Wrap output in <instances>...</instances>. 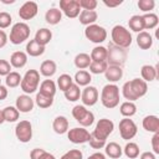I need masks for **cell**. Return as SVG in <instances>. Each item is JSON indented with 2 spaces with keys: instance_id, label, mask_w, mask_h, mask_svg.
I'll use <instances>...</instances> for the list:
<instances>
[{
  "instance_id": "obj_1",
  "label": "cell",
  "mask_w": 159,
  "mask_h": 159,
  "mask_svg": "<svg viewBox=\"0 0 159 159\" xmlns=\"http://www.w3.org/2000/svg\"><path fill=\"white\" fill-rule=\"evenodd\" d=\"M147 92L148 84L142 78H133L130 81H127L122 87V94L129 102H134L142 98L143 96H145Z\"/></svg>"
},
{
  "instance_id": "obj_2",
  "label": "cell",
  "mask_w": 159,
  "mask_h": 159,
  "mask_svg": "<svg viewBox=\"0 0 159 159\" xmlns=\"http://www.w3.org/2000/svg\"><path fill=\"white\" fill-rule=\"evenodd\" d=\"M101 102L102 104L108 108H116L119 104V88L114 83H108L102 88L101 92Z\"/></svg>"
},
{
  "instance_id": "obj_3",
  "label": "cell",
  "mask_w": 159,
  "mask_h": 159,
  "mask_svg": "<svg viewBox=\"0 0 159 159\" xmlns=\"http://www.w3.org/2000/svg\"><path fill=\"white\" fill-rule=\"evenodd\" d=\"M111 36H112V43L118 47L128 48L132 45V35H130L129 30L122 25L113 26Z\"/></svg>"
},
{
  "instance_id": "obj_4",
  "label": "cell",
  "mask_w": 159,
  "mask_h": 159,
  "mask_svg": "<svg viewBox=\"0 0 159 159\" xmlns=\"http://www.w3.org/2000/svg\"><path fill=\"white\" fill-rule=\"evenodd\" d=\"M127 56H128V53H127L125 48L118 47L113 43L108 45V48H107V63H108V66L122 67L127 60Z\"/></svg>"
},
{
  "instance_id": "obj_5",
  "label": "cell",
  "mask_w": 159,
  "mask_h": 159,
  "mask_svg": "<svg viewBox=\"0 0 159 159\" xmlns=\"http://www.w3.org/2000/svg\"><path fill=\"white\" fill-rule=\"evenodd\" d=\"M39 83H40V72L36 70H29L24 75L20 87L25 92V94L30 96L31 93L36 92V89L39 88Z\"/></svg>"
},
{
  "instance_id": "obj_6",
  "label": "cell",
  "mask_w": 159,
  "mask_h": 159,
  "mask_svg": "<svg viewBox=\"0 0 159 159\" xmlns=\"http://www.w3.org/2000/svg\"><path fill=\"white\" fill-rule=\"evenodd\" d=\"M30 36V27L25 22H16L12 25L10 31V42L14 45H20L26 41Z\"/></svg>"
},
{
  "instance_id": "obj_7",
  "label": "cell",
  "mask_w": 159,
  "mask_h": 159,
  "mask_svg": "<svg viewBox=\"0 0 159 159\" xmlns=\"http://www.w3.org/2000/svg\"><path fill=\"white\" fill-rule=\"evenodd\" d=\"M84 36L87 40H89L93 43H102L107 39V31L104 27L92 24L86 26L84 29Z\"/></svg>"
},
{
  "instance_id": "obj_8",
  "label": "cell",
  "mask_w": 159,
  "mask_h": 159,
  "mask_svg": "<svg viewBox=\"0 0 159 159\" xmlns=\"http://www.w3.org/2000/svg\"><path fill=\"white\" fill-rule=\"evenodd\" d=\"M138 132L137 124L133 122V119L130 118H123L119 122V134L122 137V139L124 140H129L132 138L135 137Z\"/></svg>"
},
{
  "instance_id": "obj_9",
  "label": "cell",
  "mask_w": 159,
  "mask_h": 159,
  "mask_svg": "<svg viewBox=\"0 0 159 159\" xmlns=\"http://www.w3.org/2000/svg\"><path fill=\"white\" fill-rule=\"evenodd\" d=\"M15 135L19 142L27 143L32 138V125L29 120H20L15 127Z\"/></svg>"
},
{
  "instance_id": "obj_10",
  "label": "cell",
  "mask_w": 159,
  "mask_h": 159,
  "mask_svg": "<svg viewBox=\"0 0 159 159\" xmlns=\"http://www.w3.org/2000/svg\"><path fill=\"white\" fill-rule=\"evenodd\" d=\"M113 129H114V123L111 119H108V118H102V119H99L97 122L96 128H94V130L92 133L96 137L107 140L108 135L113 132Z\"/></svg>"
},
{
  "instance_id": "obj_11",
  "label": "cell",
  "mask_w": 159,
  "mask_h": 159,
  "mask_svg": "<svg viewBox=\"0 0 159 159\" xmlns=\"http://www.w3.org/2000/svg\"><path fill=\"white\" fill-rule=\"evenodd\" d=\"M67 138L73 144H83L89 140V132L83 127H76L67 130Z\"/></svg>"
},
{
  "instance_id": "obj_12",
  "label": "cell",
  "mask_w": 159,
  "mask_h": 159,
  "mask_svg": "<svg viewBox=\"0 0 159 159\" xmlns=\"http://www.w3.org/2000/svg\"><path fill=\"white\" fill-rule=\"evenodd\" d=\"M60 9H61V12H63L68 19H75L81 12L78 0H61Z\"/></svg>"
},
{
  "instance_id": "obj_13",
  "label": "cell",
  "mask_w": 159,
  "mask_h": 159,
  "mask_svg": "<svg viewBox=\"0 0 159 159\" xmlns=\"http://www.w3.org/2000/svg\"><path fill=\"white\" fill-rule=\"evenodd\" d=\"M98 89L94 86H86L81 92V101L83 106H94L98 101Z\"/></svg>"
},
{
  "instance_id": "obj_14",
  "label": "cell",
  "mask_w": 159,
  "mask_h": 159,
  "mask_svg": "<svg viewBox=\"0 0 159 159\" xmlns=\"http://www.w3.org/2000/svg\"><path fill=\"white\" fill-rule=\"evenodd\" d=\"M39 6L35 1H26L21 5L19 10V16L22 20H31L37 15Z\"/></svg>"
},
{
  "instance_id": "obj_15",
  "label": "cell",
  "mask_w": 159,
  "mask_h": 159,
  "mask_svg": "<svg viewBox=\"0 0 159 159\" xmlns=\"http://www.w3.org/2000/svg\"><path fill=\"white\" fill-rule=\"evenodd\" d=\"M34 106H35V102L34 99L29 96V94H21L16 98V109L21 113H29L34 109Z\"/></svg>"
},
{
  "instance_id": "obj_16",
  "label": "cell",
  "mask_w": 159,
  "mask_h": 159,
  "mask_svg": "<svg viewBox=\"0 0 159 159\" xmlns=\"http://www.w3.org/2000/svg\"><path fill=\"white\" fill-rule=\"evenodd\" d=\"M140 75L144 82H152L158 77V66L144 65L140 68Z\"/></svg>"
},
{
  "instance_id": "obj_17",
  "label": "cell",
  "mask_w": 159,
  "mask_h": 159,
  "mask_svg": "<svg viewBox=\"0 0 159 159\" xmlns=\"http://www.w3.org/2000/svg\"><path fill=\"white\" fill-rule=\"evenodd\" d=\"M142 125L147 132L157 133V132H159V118L157 116H153V114L147 116L143 118Z\"/></svg>"
},
{
  "instance_id": "obj_18",
  "label": "cell",
  "mask_w": 159,
  "mask_h": 159,
  "mask_svg": "<svg viewBox=\"0 0 159 159\" xmlns=\"http://www.w3.org/2000/svg\"><path fill=\"white\" fill-rule=\"evenodd\" d=\"M52 129L57 134H65L68 130V119L65 116H57L52 122Z\"/></svg>"
},
{
  "instance_id": "obj_19",
  "label": "cell",
  "mask_w": 159,
  "mask_h": 159,
  "mask_svg": "<svg viewBox=\"0 0 159 159\" xmlns=\"http://www.w3.org/2000/svg\"><path fill=\"white\" fill-rule=\"evenodd\" d=\"M27 63V55L24 51H15L10 57V65L15 68H22Z\"/></svg>"
},
{
  "instance_id": "obj_20",
  "label": "cell",
  "mask_w": 159,
  "mask_h": 159,
  "mask_svg": "<svg viewBox=\"0 0 159 159\" xmlns=\"http://www.w3.org/2000/svg\"><path fill=\"white\" fill-rule=\"evenodd\" d=\"M104 152H106V155L112 158V159H119L123 154L122 147L116 142H109L108 144H106L104 145Z\"/></svg>"
},
{
  "instance_id": "obj_21",
  "label": "cell",
  "mask_w": 159,
  "mask_h": 159,
  "mask_svg": "<svg viewBox=\"0 0 159 159\" xmlns=\"http://www.w3.org/2000/svg\"><path fill=\"white\" fill-rule=\"evenodd\" d=\"M137 45L142 50H149L153 46V37L148 31H142L137 36Z\"/></svg>"
},
{
  "instance_id": "obj_22",
  "label": "cell",
  "mask_w": 159,
  "mask_h": 159,
  "mask_svg": "<svg viewBox=\"0 0 159 159\" xmlns=\"http://www.w3.org/2000/svg\"><path fill=\"white\" fill-rule=\"evenodd\" d=\"M104 76H106V80L114 83L123 77V70L122 67H118V66H108L104 72Z\"/></svg>"
},
{
  "instance_id": "obj_23",
  "label": "cell",
  "mask_w": 159,
  "mask_h": 159,
  "mask_svg": "<svg viewBox=\"0 0 159 159\" xmlns=\"http://www.w3.org/2000/svg\"><path fill=\"white\" fill-rule=\"evenodd\" d=\"M45 52V46H41L40 43H37L34 40H30L26 43V55L31 56V57H39Z\"/></svg>"
},
{
  "instance_id": "obj_24",
  "label": "cell",
  "mask_w": 159,
  "mask_h": 159,
  "mask_svg": "<svg viewBox=\"0 0 159 159\" xmlns=\"http://www.w3.org/2000/svg\"><path fill=\"white\" fill-rule=\"evenodd\" d=\"M78 17H80V22H81L82 25L88 26V25H92V24H94V22L97 21L98 14H97L94 10H93V11H89V10H81Z\"/></svg>"
},
{
  "instance_id": "obj_25",
  "label": "cell",
  "mask_w": 159,
  "mask_h": 159,
  "mask_svg": "<svg viewBox=\"0 0 159 159\" xmlns=\"http://www.w3.org/2000/svg\"><path fill=\"white\" fill-rule=\"evenodd\" d=\"M52 39V32L51 30L46 29V27H42V29H39L35 34V41L37 43H40L41 46H46Z\"/></svg>"
},
{
  "instance_id": "obj_26",
  "label": "cell",
  "mask_w": 159,
  "mask_h": 159,
  "mask_svg": "<svg viewBox=\"0 0 159 159\" xmlns=\"http://www.w3.org/2000/svg\"><path fill=\"white\" fill-rule=\"evenodd\" d=\"M57 71V65L52 60H46L40 66V73L45 77H52Z\"/></svg>"
},
{
  "instance_id": "obj_27",
  "label": "cell",
  "mask_w": 159,
  "mask_h": 159,
  "mask_svg": "<svg viewBox=\"0 0 159 159\" xmlns=\"http://www.w3.org/2000/svg\"><path fill=\"white\" fill-rule=\"evenodd\" d=\"M62 19V12L57 7H51L45 14V20L50 25H57Z\"/></svg>"
},
{
  "instance_id": "obj_28",
  "label": "cell",
  "mask_w": 159,
  "mask_h": 159,
  "mask_svg": "<svg viewBox=\"0 0 159 159\" xmlns=\"http://www.w3.org/2000/svg\"><path fill=\"white\" fill-rule=\"evenodd\" d=\"M142 20H143L144 30H153L159 24V19H158L157 14H154V12H148V14L142 15Z\"/></svg>"
},
{
  "instance_id": "obj_29",
  "label": "cell",
  "mask_w": 159,
  "mask_h": 159,
  "mask_svg": "<svg viewBox=\"0 0 159 159\" xmlns=\"http://www.w3.org/2000/svg\"><path fill=\"white\" fill-rule=\"evenodd\" d=\"M93 62H107V48L104 46H96L89 55Z\"/></svg>"
},
{
  "instance_id": "obj_30",
  "label": "cell",
  "mask_w": 159,
  "mask_h": 159,
  "mask_svg": "<svg viewBox=\"0 0 159 159\" xmlns=\"http://www.w3.org/2000/svg\"><path fill=\"white\" fill-rule=\"evenodd\" d=\"M56 83L52 81V80H45L41 82L40 84V93L45 94V96H48V97H52L56 94Z\"/></svg>"
},
{
  "instance_id": "obj_31",
  "label": "cell",
  "mask_w": 159,
  "mask_h": 159,
  "mask_svg": "<svg viewBox=\"0 0 159 159\" xmlns=\"http://www.w3.org/2000/svg\"><path fill=\"white\" fill-rule=\"evenodd\" d=\"M92 81V76L88 71H84V70H80L78 72H76L75 75V82L77 86H88Z\"/></svg>"
},
{
  "instance_id": "obj_32",
  "label": "cell",
  "mask_w": 159,
  "mask_h": 159,
  "mask_svg": "<svg viewBox=\"0 0 159 159\" xmlns=\"http://www.w3.org/2000/svg\"><path fill=\"white\" fill-rule=\"evenodd\" d=\"M119 112L124 118H130L137 113V106L134 104V102H129L125 101L120 104L119 107Z\"/></svg>"
},
{
  "instance_id": "obj_33",
  "label": "cell",
  "mask_w": 159,
  "mask_h": 159,
  "mask_svg": "<svg viewBox=\"0 0 159 159\" xmlns=\"http://www.w3.org/2000/svg\"><path fill=\"white\" fill-rule=\"evenodd\" d=\"M73 61H75V66H76L77 68H80V70L88 68L89 65H91V62H92L89 55H88V53H84V52L76 55V57H75Z\"/></svg>"
},
{
  "instance_id": "obj_34",
  "label": "cell",
  "mask_w": 159,
  "mask_h": 159,
  "mask_svg": "<svg viewBox=\"0 0 159 159\" xmlns=\"http://www.w3.org/2000/svg\"><path fill=\"white\" fill-rule=\"evenodd\" d=\"M128 25L129 29L134 32H142L144 31V26H143V20H142V15H133L129 20H128Z\"/></svg>"
},
{
  "instance_id": "obj_35",
  "label": "cell",
  "mask_w": 159,
  "mask_h": 159,
  "mask_svg": "<svg viewBox=\"0 0 159 159\" xmlns=\"http://www.w3.org/2000/svg\"><path fill=\"white\" fill-rule=\"evenodd\" d=\"M65 93V97L68 102H76L80 99L81 97V89H80V86H77L76 83H72V86L63 92Z\"/></svg>"
},
{
  "instance_id": "obj_36",
  "label": "cell",
  "mask_w": 159,
  "mask_h": 159,
  "mask_svg": "<svg viewBox=\"0 0 159 159\" xmlns=\"http://www.w3.org/2000/svg\"><path fill=\"white\" fill-rule=\"evenodd\" d=\"M2 114H4V119L5 122H16L19 119V116H20V112L16 109V107H12V106H9V107H5L2 109Z\"/></svg>"
},
{
  "instance_id": "obj_37",
  "label": "cell",
  "mask_w": 159,
  "mask_h": 159,
  "mask_svg": "<svg viewBox=\"0 0 159 159\" xmlns=\"http://www.w3.org/2000/svg\"><path fill=\"white\" fill-rule=\"evenodd\" d=\"M21 80H22V77H21V75H20L19 72H16V71H11V72H10V73L6 76V78H5L6 87L15 88V87L20 86Z\"/></svg>"
},
{
  "instance_id": "obj_38",
  "label": "cell",
  "mask_w": 159,
  "mask_h": 159,
  "mask_svg": "<svg viewBox=\"0 0 159 159\" xmlns=\"http://www.w3.org/2000/svg\"><path fill=\"white\" fill-rule=\"evenodd\" d=\"M123 153L127 158L129 159H135L139 157V147L137 143H133V142H129L125 144L124 149H123Z\"/></svg>"
},
{
  "instance_id": "obj_39",
  "label": "cell",
  "mask_w": 159,
  "mask_h": 159,
  "mask_svg": "<svg viewBox=\"0 0 159 159\" xmlns=\"http://www.w3.org/2000/svg\"><path fill=\"white\" fill-rule=\"evenodd\" d=\"M35 103L40 107V108H48L53 104V98L52 97H48V96H45L40 92L36 93V98H35Z\"/></svg>"
},
{
  "instance_id": "obj_40",
  "label": "cell",
  "mask_w": 159,
  "mask_h": 159,
  "mask_svg": "<svg viewBox=\"0 0 159 159\" xmlns=\"http://www.w3.org/2000/svg\"><path fill=\"white\" fill-rule=\"evenodd\" d=\"M72 83H73V78H72L70 75H67V73H63V75H61V76L57 78V86H58V88H60L62 92L67 91V89L72 86Z\"/></svg>"
},
{
  "instance_id": "obj_41",
  "label": "cell",
  "mask_w": 159,
  "mask_h": 159,
  "mask_svg": "<svg viewBox=\"0 0 159 159\" xmlns=\"http://www.w3.org/2000/svg\"><path fill=\"white\" fill-rule=\"evenodd\" d=\"M108 67V63L107 62H91L89 65V72L91 73H94V75H101V73H104Z\"/></svg>"
},
{
  "instance_id": "obj_42",
  "label": "cell",
  "mask_w": 159,
  "mask_h": 159,
  "mask_svg": "<svg viewBox=\"0 0 159 159\" xmlns=\"http://www.w3.org/2000/svg\"><path fill=\"white\" fill-rule=\"evenodd\" d=\"M89 145L93 148V149H102L104 148V145L107 144L104 139H101L98 137H96L93 133H89V140H88Z\"/></svg>"
},
{
  "instance_id": "obj_43",
  "label": "cell",
  "mask_w": 159,
  "mask_h": 159,
  "mask_svg": "<svg viewBox=\"0 0 159 159\" xmlns=\"http://www.w3.org/2000/svg\"><path fill=\"white\" fill-rule=\"evenodd\" d=\"M138 7H139V10H142L143 12H150V10H153L154 9V6H155V1L154 0H139L138 1Z\"/></svg>"
},
{
  "instance_id": "obj_44",
  "label": "cell",
  "mask_w": 159,
  "mask_h": 159,
  "mask_svg": "<svg viewBox=\"0 0 159 159\" xmlns=\"http://www.w3.org/2000/svg\"><path fill=\"white\" fill-rule=\"evenodd\" d=\"M93 122H94V114H93L91 111H87V113L78 120V123H80L83 128H84V127H89V125H92Z\"/></svg>"
},
{
  "instance_id": "obj_45",
  "label": "cell",
  "mask_w": 159,
  "mask_h": 159,
  "mask_svg": "<svg viewBox=\"0 0 159 159\" xmlns=\"http://www.w3.org/2000/svg\"><path fill=\"white\" fill-rule=\"evenodd\" d=\"M78 4L82 10H89V11H93L98 5L97 0H78Z\"/></svg>"
},
{
  "instance_id": "obj_46",
  "label": "cell",
  "mask_w": 159,
  "mask_h": 159,
  "mask_svg": "<svg viewBox=\"0 0 159 159\" xmlns=\"http://www.w3.org/2000/svg\"><path fill=\"white\" fill-rule=\"evenodd\" d=\"M87 108L84 107V106H80V104H77V106H75L73 108H72V116H73V118L78 122L86 113H87Z\"/></svg>"
},
{
  "instance_id": "obj_47",
  "label": "cell",
  "mask_w": 159,
  "mask_h": 159,
  "mask_svg": "<svg viewBox=\"0 0 159 159\" xmlns=\"http://www.w3.org/2000/svg\"><path fill=\"white\" fill-rule=\"evenodd\" d=\"M11 21H12V17L9 12L6 11H1L0 12V29H6L11 25Z\"/></svg>"
},
{
  "instance_id": "obj_48",
  "label": "cell",
  "mask_w": 159,
  "mask_h": 159,
  "mask_svg": "<svg viewBox=\"0 0 159 159\" xmlns=\"http://www.w3.org/2000/svg\"><path fill=\"white\" fill-rule=\"evenodd\" d=\"M60 159H83V154L80 149H71L66 152Z\"/></svg>"
},
{
  "instance_id": "obj_49",
  "label": "cell",
  "mask_w": 159,
  "mask_h": 159,
  "mask_svg": "<svg viewBox=\"0 0 159 159\" xmlns=\"http://www.w3.org/2000/svg\"><path fill=\"white\" fill-rule=\"evenodd\" d=\"M11 72V65L6 60H0V77L1 76H7Z\"/></svg>"
},
{
  "instance_id": "obj_50",
  "label": "cell",
  "mask_w": 159,
  "mask_h": 159,
  "mask_svg": "<svg viewBox=\"0 0 159 159\" xmlns=\"http://www.w3.org/2000/svg\"><path fill=\"white\" fill-rule=\"evenodd\" d=\"M152 148H153L154 154H159V132L154 133L152 138Z\"/></svg>"
},
{
  "instance_id": "obj_51",
  "label": "cell",
  "mask_w": 159,
  "mask_h": 159,
  "mask_svg": "<svg viewBox=\"0 0 159 159\" xmlns=\"http://www.w3.org/2000/svg\"><path fill=\"white\" fill-rule=\"evenodd\" d=\"M46 150L42 149V148H34L31 152H30V159H40V157L45 153Z\"/></svg>"
},
{
  "instance_id": "obj_52",
  "label": "cell",
  "mask_w": 159,
  "mask_h": 159,
  "mask_svg": "<svg viewBox=\"0 0 159 159\" xmlns=\"http://www.w3.org/2000/svg\"><path fill=\"white\" fill-rule=\"evenodd\" d=\"M123 2V0H103V4L107 6V7H117L119 6L120 4Z\"/></svg>"
},
{
  "instance_id": "obj_53",
  "label": "cell",
  "mask_w": 159,
  "mask_h": 159,
  "mask_svg": "<svg viewBox=\"0 0 159 159\" xmlns=\"http://www.w3.org/2000/svg\"><path fill=\"white\" fill-rule=\"evenodd\" d=\"M7 43V35L4 30H0V48H2Z\"/></svg>"
},
{
  "instance_id": "obj_54",
  "label": "cell",
  "mask_w": 159,
  "mask_h": 159,
  "mask_svg": "<svg viewBox=\"0 0 159 159\" xmlns=\"http://www.w3.org/2000/svg\"><path fill=\"white\" fill-rule=\"evenodd\" d=\"M139 159H157L155 154L153 152H143L139 157Z\"/></svg>"
},
{
  "instance_id": "obj_55",
  "label": "cell",
  "mask_w": 159,
  "mask_h": 159,
  "mask_svg": "<svg viewBox=\"0 0 159 159\" xmlns=\"http://www.w3.org/2000/svg\"><path fill=\"white\" fill-rule=\"evenodd\" d=\"M87 159H106V155L103 153H101V152H96V153L91 154Z\"/></svg>"
},
{
  "instance_id": "obj_56",
  "label": "cell",
  "mask_w": 159,
  "mask_h": 159,
  "mask_svg": "<svg viewBox=\"0 0 159 159\" xmlns=\"http://www.w3.org/2000/svg\"><path fill=\"white\" fill-rule=\"evenodd\" d=\"M7 97V88L5 86H0V101H4Z\"/></svg>"
},
{
  "instance_id": "obj_57",
  "label": "cell",
  "mask_w": 159,
  "mask_h": 159,
  "mask_svg": "<svg viewBox=\"0 0 159 159\" xmlns=\"http://www.w3.org/2000/svg\"><path fill=\"white\" fill-rule=\"evenodd\" d=\"M40 159H56V158H55L53 154H51V153H48V152H45V153L40 157Z\"/></svg>"
},
{
  "instance_id": "obj_58",
  "label": "cell",
  "mask_w": 159,
  "mask_h": 159,
  "mask_svg": "<svg viewBox=\"0 0 159 159\" xmlns=\"http://www.w3.org/2000/svg\"><path fill=\"white\" fill-rule=\"evenodd\" d=\"M0 2H2V4H14L15 0H0Z\"/></svg>"
},
{
  "instance_id": "obj_59",
  "label": "cell",
  "mask_w": 159,
  "mask_h": 159,
  "mask_svg": "<svg viewBox=\"0 0 159 159\" xmlns=\"http://www.w3.org/2000/svg\"><path fill=\"white\" fill-rule=\"evenodd\" d=\"M5 122V119H4V114H2V111H0V124H2Z\"/></svg>"
},
{
  "instance_id": "obj_60",
  "label": "cell",
  "mask_w": 159,
  "mask_h": 159,
  "mask_svg": "<svg viewBox=\"0 0 159 159\" xmlns=\"http://www.w3.org/2000/svg\"><path fill=\"white\" fill-rule=\"evenodd\" d=\"M0 86H1V80H0Z\"/></svg>"
},
{
  "instance_id": "obj_61",
  "label": "cell",
  "mask_w": 159,
  "mask_h": 159,
  "mask_svg": "<svg viewBox=\"0 0 159 159\" xmlns=\"http://www.w3.org/2000/svg\"><path fill=\"white\" fill-rule=\"evenodd\" d=\"M0 111H1V109H0Z\"/></svg>"
}]
</instances>
